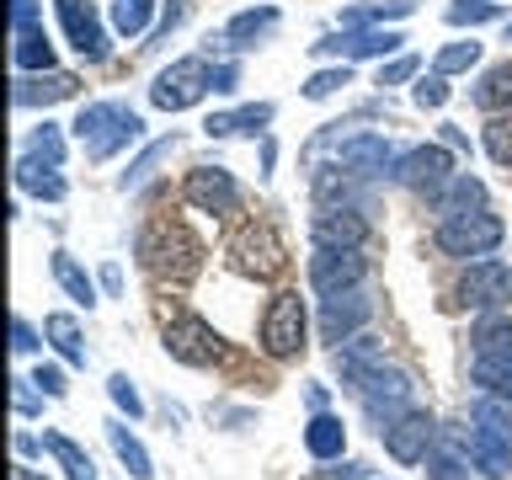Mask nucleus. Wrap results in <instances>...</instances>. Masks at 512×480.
I'll list each match as a JSON object with an SVG mask.
<instances>
[{"label": "nucleus", "instance_id": "f257e3e1", "mask_svg": "<svg viewBox=\"0 0 512 480\" xmlns=\"http://www.w3.org/2000/svg\"><path fill=\"white\" fill-rule=\"evenodd\" d=\"M139 262L150 278L182 288V283L198 278V267H203V240L192 235L182 219H160L139 235Z\"/></svg>", "mask_w": 512, "mask_h": 480}, {"label": "nucleus", "instance_id": "f03ea898", "mask_svg": "<svg viewBox=\"0 0 512 480\" xmlns=\"http://www.w3.org/2000/svg\"><path fill=\"white\" fill-rule=\"evenodd\" d=\"M70 128H75V139L86 144L91 160H112L123 144H134L144 134V118L123 102H91V107H80V118Z\"/></svg>", "mask_w": 512, "mask_h": 480}, {"label": "nucleus", "instance_id": "7ed1b4c3", "mask_svg": "<svg viewBox=\"0 0 512 480\" xmlns=\"http://www.w3.org/2000/svg\"><path fill=\"white\" fill-rule=\"evenodd\" d=\"M230 267L240 272V278H251V283H272V278L288 267L283 235L272 230L267 219H246V224L230 235Z\"/></svg>", "mask_w": 512, "mask_h": 480}, {"label": "nucleus", "instance_id": "20e7f679", "mask_svg": "<svg viewBox=\"0 0 512 480\" xmlns=\"http://www.w3.org/2000/svg\"><path fill=\"white\" fill-rule=\"evenodd\" d=\"M304 331H310V310H304L299 288H278V294L267 299V315H262V331H256V342L272 363H288L304 352Z\"/></svg>", "mask_w": 512, "mask_h": 480}, {"label": "nucleus", "instance_id": "39448f33", "mask_svg": "<svg viewBox=\"0 0 512 480\" xmlns=\"http://www.w3.org/2000/svg\"><path fill=\"white\" fill-rule=\"evenodd\" d=\"M347 390L363 400V416L374 427H390L395 416L411 411V374H400V368H390V363H374L368 374L352 379Z\"/></svg>", "mask_w": 512, "mask_h": 480}, {"label": "nucleus", "instance_id": "423d86ee", "mask_svg": "<svg viewBox=\"0 0 512 480\" xmlns=\"http://www.w3.org/2000/svg\"><path fill=\"white\" fill-rule=\"evenodd\" d=\"M507 224L486 214V208H470V214H454V219H438V230H432V246L443 256H491L502 246Z\"/></svg>", "mask_w": 512, "mask_h": 480}, {"label": "nucleus", "instance_id": "0eeeda50", "mask_svg": "<svg viewBox=\"0 0 512 480\" xmlns=\"http://www.w3.org/2000/svg\"><path fill=\"white\" fill-rule=\"evenodd\" d=\"M208 91H214V64H208L203 54H192V59H176L155 75L150 102L160 112H187V107H198Z\"/></svg>", "mask_w": 512, "mask_h": 480}, {"label": "nucleus", "instance_id": "6e6552de", "mask_svg": "<svg viewBox=\"0 0 512 480\" xmlns=\"http://www.w3.org/2000/svg\"><path fill=\"white\" fill-rule=\"evenodd\" d=\"M160 347L187 368H214L224 358V336L208 326L203 315H171L166 331H160Z\"/></svg>", "mask_w": 512, "mask_h": 480}, {"label": "nucleus", "instance_id": "1a4fd4ad", "mask_svg": "<svg viewBox=\"0 0 512 480\" xmlns=\"http://www.w3.org/2000/svg\"><path fill=\"white\" fill-rule=\"evenodd\" d=\"M454 171H459V160H454V150H448V144H416V150L395 155L390 182L411 187V192H427V198H432V192H438Z\"/></svg>", "mask_w": 512, "mask_h": 480}, {"label": "nucleus", "instance_id": "9d476101", "mask_svg": "<svg viewBox=\"0 0 512 480\" xmlns=\"http://www.w3.org/2000/svg\"><path fill=\"white\" fill-rule=\"evenodd\" d=\"M454 299L464 304V310H507L512 304V267L496 262V256H480V262H470V272L459 278Z\"/></svg>", "mask_w": 512, "mask_h": 480}, {"label": "nucleus", "instance_id": "9b49d317", "mask_svg": "<svg viewBox=\"0 0 512 480\" xmlns=\"http://www.w3.org/2000/svg\"><path fill=\"white\" fill-rule=\"evenodd\" d=\"M379 443L395 464H427L432 443H438V422H432V411L411 406L406 416H395L390 427H379Z\"/></svg>", "mask_w": 512, "mask_h": 480}, {"label": "nucleus", "instance_id": "f8f14e48", "mask_svg": "<svg viewBox=\"0 0 512 480\" xmlns=\"http://www.w3.org/2000/svg\"><path fill=\"white\" fill-rule=\"evenodd\" d=\"M363 278H368L363 251H352V246H315V256H310V288L320 299H326V294H347V288H358Z\"/></svg>", "mask_w": 512, "mask_h": 480}, {"label": "nucleus", "instance_id": "ddd939ff", "mask_svg": "<svg viewBox=\"0 0 512 480\" xmlns=\"http://www.w3.org/2000/svg\"><path fill=\"white\" fill-rule=\"evenodd\" d=\"M54 11H59V27H64V38H70V48L86 64H102L112 54L107 27H102V16H96L91 0H54Z\"/></svg>", "mask_w": 512, "mask_h": 480}, {"label": "nucleus", "instance_id": "4468645a", "mask_svg": "<svg viewBox=\"0 0 512 480\" xmlns=\"http://www.w3.org/2000/svg\"><path fill=\"white\" fill-rule=\"evenodd\" d=\"M400 43L406 38L395 27H342L310 48L315 54H336V59H384V54H400Z\"/></svg>", "mask_w": 512, "mask_h": 480}, {"label": "nucleus", "instance_id": "2eb2a0df", "mask_svg": "<svg viewBox=\"0 0 512 480\" xmlns=\"http://www.w3.org/2000/svg\"><path fill=\"white\" fill-rule=\"evenodd\" d=\"M368 320H374V299L368 294H358V288H347V294H326L320 299V336H326V342H352V336H358Z\"/></svg>", "mask_w": 512, "mask_h": 480}, {"label": "nucleus", "instance_id": "dca6fc26", "mask_svg": "<svg viewBox=\"0 0 512 480\" xmlns=\"http://www.w3.org/2000/svg\"><path fill=\"white\" fill-rule=\"evenodd\" d=\"M182 198L198 208V214H235V208H240V187H235V176L224 166H198V171H187Z\"/></svg>", "mask_w": 512, "mask_h": 480}, {"label": "nucleus", "instance_id": "f3484780", "mask_svg": "<svg viewBox=\"0 0 512 480\" xmlns=\"http://www.w3.org/2000/svg\"><path fill=\"white\" fill-rule=\"evenodd\" d=\"M310 240H315V246H352V251H363V240H368L363 208H352V203L320 208L315 224H310Z\"/></svg>", "mask_w": 512, "mask_h": 480}, {"label": "nucleus", "instance_id": "a211bd4d", "mask_svg": "<svg viewBox=\"0 0 512 480\" xmlns=\"http://www.w3.org/2000/svg\"><path fill=\"white\" fill-rule=\"evenodd\" d=\"M80 91V75L70 70H38V75H16L11 80V102L16 107H54V102H70Z\"/></svg>", "mask_w": 512, "mask_h": 480}, {"label": "nucleus", "instance_id": "6ab92c4d", "mask_svg": "<svg viewBox=\"0 0 512 480\" xmlns=\"http://www.w3.org/2000/svg\"><path fill=\"white\" fill-rule=\"evenodd\" d=\"M336 166L352 171V176H384L395 166V150L384 134H352V139L336 144Z\"/></svg>", "mask_w": 512, "mask_h": 480}, {"label": "nucleus", "instance_id": "aec40b11", "mask_svg": "<svg viewBox=\"0 0 512 480\" xmlns=\"http://www.w3.org/2000/svg\"><path fill=\"white\" fill-rule=\"evenodd\" d=\"M464 454H470V464H475L486 480H507V475H512V443L496 438V432L480 427V422L464 432Z\"/></svg>", "mask_w": 512, "mask_h": 480}, {"label": "nucleus", "instance_id": "412c9836", "mask_svg": "<svg viewBox=\"0 0 512 480\" xmlns=\"http://www.w3.org/2000/svg\"><path fill=\"white\" fill-rule=\"evenodd\" d=\"M432 208H438L443 219L470 214V208H486V182H480V176H470V171H454L438 192H432Z\"/></svg>", "mask_w": 512, "mask_h": 480}, {"label": "nucleus", "instance_id": "4be33fe9", "mask_svg": "<svg viewBox=\"0 0 512 480\" xmlns=\"http://www.w3.org/2000/svg\"><path fill=\"white\" fill-rule=\"evenodd\" d=\"M304 454L310 459H342L347 454V422L336 411H315L304 422Z\"/></svg>", "mask_w": 512, "mask_h": 480}, {"label": "nucleus", "instance_id": "5701e85b", "mask_svg": "<svg viewBox=\"0 0 512 480\" xmlns=\"http://www.w3.org/2000/svg\"><path fill=\"white\" fill-rule=\"evenodd\" d=\"M470 352L475 358H512V315L507 310H486L470 326Z\"/></svg>", "mask_w": 512, "mask_h": 480}, {"label": "nucleus", "instance_id": "b1692460", "mask_svg": "<svg viewBox=\"0 0 512 480\" xmlns=\"http://www.w3.org/2000/svg\"><path fill=\"white\" fill-rule=\"evenodd\" d=\"M16 187L32 192V198H43V203H64V192H70L59 166H43V160L27 155V150H22V160H16Z\"/></svg>", "mask_w": 512, "mask_h": 480}, {"label": "nucleus", "instance_id": "393cba45", "mask_svg": "<svg viewBox=\"0 0 512 480\" xmlns=\"http://www.w3.org/2000/svg\"><path fill=\"white\" fill-rule=\"evenodd\" d=\"M272 123V102H246L235 112H214V118L203 123L208 139H230V134H256V128Z\"/></svg>", "mask_w": 512, "mask_h": 480}, {"label": "nucleus", "instance_id": "a878e982", "mask_svg": "<svg viewBox=\"0 0 512 480\" xmlns=\"http://www.w3.org/2000/svg\"><path fill=\"white\" fill-rule=\"evenodd\" d=\"M470 102L480 112H507L512 107V59L491 64V70H480V80L470 86Z\"/></svg>", "mask_w": 512, "mask_h": 480}, {"label": "nucleus", "instance_id": "bb28decb", "mask_svg": "<svg viewBox=\"0 0 512 480\" xmlns=\"http://www.w3.org/2000/svg\"><path fill=\"white\" fill-rule=\"evenodd\" d=\"M107 443H112V454H118V464L128 470V480H150L155 475V459H150V448H144L134 432H128L123 422H107Z\"/></svg>", "mask_w": 512, "mask_h": 480}, {"label": "nucleus", "instance_id": "cd10ccee", "mask_svg": "<svg viewBox=\"0 0 512 480\" xmlns=\"http://www.w3.org/2000/svg\"><path fill=\"white\" fill-rule=\"evenodd\" d=\"M43 336H48V347L59 352L64 368H86V342H80L75 315H48V320H43Z\"/></svg>", "mask_w": 512, "mask_h": 480}, {"label": "nucleus", "instance_id": "c85d7f7f", "mask_svg": "<svg viewBox=\"0 0 512 480\" xmlns=\"http://www.w3.org/2000/svg\"><path fill=\"white\" fill-rule=\"evenodd\" d=\"M272 27H278V11H272V6L240 11V16H230V27H224V38H219V48H251L256 38H267Z\"/></svg>", "mask_w": 512, "mask_h": 480}, {"label": "nucleus", "instance_id": "c756f323", "mask_svg": "<svg viewBox=\"0 0 512 480\" xmlns=\"http://www.w3.org/2000/svg\"><path fill=\"white\" fill-rule=\"evenodd\" d=\"M43 448L54 454V464L64 470V480H96V464H91V454H86L75 438H64V432H43Z\"/></svg>", "mask_w": 512, "mask_h": 480}, {"label": "nucleus", "instance_id": "7c9ffc66", "mask_svg": "<svg viewBox=\"0 0 512 480\" xmlns=\"http://www.w3.org/2000/svg\"><path fill=\"white\" fill-rule=\"evenodd\" d=\"M48 267H54V283L64 288V294H70L75 304H86V310H91V304H96V283H91V272L80 267L70 251H54V262H48Z\"/></svg>", "mask_w": 512, "mask_h": 480}, {"label": "nucleus", "instance_id": "2f4dec72", "mask_svg": "<svg viewBox=\"0 0 512 480\" xmlns=\"http://www.w3.org/2000/svg\"><path fill=\"white\" fill-rule=\"evenodd\" d=\"M16 70L22 75H38V70H54V43H48V32L43 27H27V32H16Z\"/></svg>", "mask_w": 512, "mask_h": 480}, {"label": "nucleus", "instance_id": "473e14b6", "mask_svg": "<svg viewBox=\"0 0 512 480\" xmlns=\"http://www.w3.org/2000/svg\"><path fill=\"white\" fill-rule=\"evenodd\" d=\"M470 379H475L480 395H502V400H512V358H475Z\"/></svg>", "mask_w": 512, "mask_h": 480}, {"label": "nucleus", "instance_id": "72a5a7b5", "mask_svg": "<svg viewBox=\"0 0 512 480\" xmlns=\"http://www.w3.org/2000/svg\"><path fill=\"white\" fill-rule=\"evenodd\" d=\"M470 422L491 427L496 438L512 443V400H502V395H475V400H470Z\"/></svg>", "mask_w": 512, "mask_h": 480}, {"label": "nucleus", "instance_id": "f704fd0d", "mask_svg": "<svg viewBox=\"0 0 512 480\" xmlns=\"http://www.w3.org/2000/svg\"><path fill=\"white\" fill-rule=\"evenodd\" d=\"M150 16H155V0H112V32H118V38L150 32Z\"/></svg>", "mask_w": 512, "mask_h": 480}, {"label": "nucleus", "instance_id": "c9c22d12", "mask_svg": "<svg viewBox=\"0 0 512 480\" xmlns=\"http://www.w3.org/2000/svg\"><path fill=\"white\" fill-rule=\"evenodd\" d=\"M416 0H384V6H352L342 11V27H379V22H400V16H411Z\"/></svg>", "mask_w": 512, "mask_h": 480}, {"label": "nucleus", "instance_id": "e433bc0d", "mask_svg": "<svg viewBox=\"0 0 512 480\" xmlns=\"http://www.w3.org/2000/svg\"><path fill=\"white\" fill-rule=\"evenodd\" d=\"M171 150H176V134H171V139H155L150 150H144V155L134 160V166H128V171L118 176V187H123V192H134V187H144V182H150V176H155V166H160V160H166Z\"/></svg>", "mask_w": 512, "mask_h": 480}, {"label": "nucleus", "instance_id": "4c0bfd02", "mask_svg": "<svg viewBox=\"0 0 512 480\" xmlns=\"http://www.w3.org/2000/svg\"><path fill=\"white\" fill-rule=\"evenodd\" d=\"M480 144L496 166H512V112H491V123L480 128Z\"/></svg>", "mask_w": 512, "mask_h": 480}, {"label": "nucleus", "instance_id": "58836bf2", "mask_svg": "<svg viewBox=\"0 0 512 480\" xmlns=\"http://www.w3.org/2000/svg\"><path fill=\"white\" fill-rule=\"evenodd\" d=\"M502 16V6L496 0H454V6L443 11L448 27H480V22H496Z\"/></svg>", "mask_w": 512, "mask_h": 480}, {"label": "nucleus", "instance_id": "ea45409f", "mask_svg": "<svg viewBox=\"0 0 512 480\" xmlns=\"http://www.w3.org/2000/svg\"><path fill=\"white\" fill-rule=\"evenodd\" d=\"M342 86H352V64L347 59L331 64V70H315L310 80H304V96H310V102H326V96H336Z\"/></svg>", "mask_w": 512, "mask_h": 480}, {"label": "nucleus", "instance_id": "a19ab883", "mask_svg": "<svg viewBox=\"0 0 512 480\" xmlns=\"http://www.w3.org/2000/svg\"><path fill=\"white\" fill-rule=\"evenodd\" d=\"M475 64H480V43L470 38V43H443L438 59H432V70H438V75H459V70H475Z\"/></svg>", "mask_w": 512, "mask_h": 480}, {"label": "nucleus", "instance_id": "79ce46f5", "mask_svg": "<svg viewBox=\"0 0 512 480\" xmlns=\"http://www.w3.org/2000/svg\"><path fill=\"white\" fill-rule=\"evenodd\" d=\"M27 155H38L43 166H64V134H59L54 123L32 128V139H27Z\"/></svg>", "mask_w": 512, "mask_h": 480}, {"label": "nucleus", "instance_id": "37998d69", "mask_svg": "<svg viewBox=\"0 0 512 480\" xmlns=\"http://www.w3.org/2000/svg\"><path fill=\"white\" fill-rule=\"evenodd\" d=\"M411 102L422 107V112H438V107L448 102V75H438V70H432V75H422V80L411 86Z\"/></svg>", "mask_w": 512, "mask_h": 480}, {"label": "nucleus", "instance_id": "c03bdc74", "mask_svg": "<svg viewBox=\"0 0 512 480\" xmlns=\"http://www.w3.org/2000/svg\"><path fill=\"white\" fill-rule=\"evenodd\" d=\"M107 395H112V406H118V411H128V422H139V416H144V400H139V390H134V379H128V374H112Z\"/></svg>", "mask_w": 512, "mask_h": 480}, {"label": "nucleus", "instance_id": "a18cd8bd", "mask_svg": "<svg viewBox=\"0 0 512 480\" xmlns=\"http://www.w3.org/2000/svg\"><path fill=\"white\" fill-rule=\"evenodd\" d=\"M427 480H470V475H464V464H459L454 448H438V443H432V454H427Z\"/></svg>", "mask_w": 512, "mask_h": 480}, {"label": "nucleus", "instance_id": "49530a36", "mask_svg": "<svg viewBox=\"0 0 512 480\" xmlns=\"http://www.w3.org/2000/svg\"><path fill=\"white\" fill-rule=\"evenodd\" d=\"M43 390L32 384V374L27 379H11V406H16V416H43Z\"/></svg>", "mask_w": 512, "mask_h": 480}, {"label": "nucleus", "instance_id": "de8ad7c7", "mask_svg": "<svg viewBox=\"0 0 512 480\" xmlns=\"http://www.w3.org/2000/svg\"><path fill=\"white\" fill-rule=\"evenodd\" d=\"M416 64H422L416 54H395L390 64H379V86H406V80L416 75Z\"/></svg>", "mask_w": 512, "mask_h": 480}, {"label": "nucleus", "instance_id": "09e8293b", "mask_svg": "<svg viewBox=\"0 0 512 480\" xmlns=\"http://www.w3.org/2000/svg\"><path fill=\"white\" fill-rule=\"evenodd\" d=\"M32 384H38L48 400H64V390H70V384H64V368H54V363H38V368H32Z\"/></svg>", "mask_w": 512, "mask_h": 480}, {"label": "nucleus", "instance_id": "8fccbe9b", "mask_svg": "<svg viewBox=\"0 0 512 480\" xmlns=\"http://www.w3.org/2000/svg\"><path fill=\"white\" fill-rule=\"evenodd\" d=\"M374 475V464H363V459H342L336 470H320V475H310V480H368Z\"/></svg>", "mask_w": 512, "mask_h": 480}, {"label": "nucleus", "instance_id": "3c124183", "mask_svg": "<svg viewBox=\"0 0 512 480\" xmlns=\"http://www.w3.org/2000/svg\"><path fill=\"white\" fill-rule=\"evenodd\" d=\"M11 347H16V352H38V347H43V342H38V331H32L22 315L11 320Z\"/></svg>", "mask_w": 512, "mask_h": 480}, {"label": "nucleus", "instance_id": "603ef678", "mask_svg": "<svg viewBox=\"0 0 512 480\" xmlns=\"http://www.w3.org/2000/svg\"><path fill=\"white\" fill-rule=\"evenodd\" d=\"M187 22V0H171L166 11H160V27H155V38H171V27H182Z\"/></svg>", "mask_w": 512, "mask_h": 480}, {"label": "nucleus", "instance_id": "864d4df0", "mask_svg": "<svg viewBox=\"0 0 512 480\" xmlns=\"http://www.w3.org/2000/svg\"><path fill=\"white\" fill-rule=\"evenodd\" d=\"M11 27H16V32L38 27V0H11Z\"/></svg>", "mask_w": 512, "mask_h": 480}, {"label": "nucleus", "instance_id": "5fc2aeb1", "mask_svg": "<svg viewBox=\"0 0 512 480\" xmlns=\"http://www.w3.org/2000/svg\"><path fill=\"white\" fill-rule=\"evenodd\" d=\"M96 283L107 288V299H118V294H123V272H118V262H107V267H102V278H96Z\"/></svg>", "mask_w": 512, "mask_h": 480}, {"label": "nucleus", "instance_id": "6e6d98bb", "mask_svg": "<svg viewBox=\"0 0 512 480\" xmlns=\"http://www.w3.org/2000/svg\"><path fill=\"white\" fill-rule=\"evenodd\" d=\"M240 86V70L235 64H214V91H235Z\"/></svg>", "mask_w": 512, "mask_h": 480}, {"label": "nucleus", "instance_id": "4d7b16f0", "mask_svg": "<svg viewBox=\"0 0 512 480\" xmlns=\"http://www.w3.org/2000/svg\"><path fill=\"white\" fill-rule=\"evenodd\" d=\"M443 144H448V150H459V155H470V139H464L459 123H443Z\"/></svg>", "mask_w": 512, "mask_h": 480}, {"label": "nucleus", "instance_id": "13d9d810", "mask_svg": "<svg viewBox=\"0 0 512 480\" xmlns=\"http://www.w3.org/2000/svg\"><path fill=\"white\" fill-rule=\"evenodd\" d=\"M304 400H310V416H315V411H331V395H326V384H310V390H304Z\"/></svg>", "mask_w": 512, "mask_h": 480}, {"label": "nucleus", "instance_id": "bf43d9fd", "mask_svg": "<svg viewBox=\"0 0 512 480\" xmlns=\"http://www.w3.org/2000/svg\"><path fill=\"white\" fill-rule=\"evenodd\" d=\"M38 448H43L38 438H27V432H16V454H22V459H32V454H38Z\"/></svg>", "mask_w": 512, "mask_h": 480}, {"label": "nucleus", "instance_id": "052dcab7", "mask_svg": "<svg viewBox=\"0 0 512 480\" xmlns=\"http://www.w3.org/2000/svg\"><path fill=\"white\" fill-rule=\"evenodd\" d=\"M11 480H43L38 470H27V464H16V470H11Z\"/></svg>", "mask_w": 512, "mask_h": 480}, {"label": "nucleus", "instance_id": "680f3d73", "mask_svg": "<svg viewBox=\"0 0 512 480\" xmlns=\"http://www.w3.org/2000/svg\"><path fill=\"white\" fill-rule=\"evenodd\" d=\"M507 43H512V22H507Z\"/></svg>", "mask_w": 512, "mask_h": 480}]
</instances>
